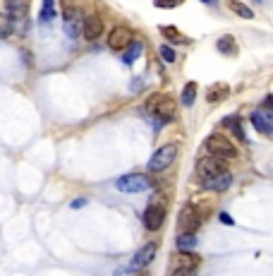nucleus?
<instances>
[{
  "label": "nucleus",
  "mask_w": 273,
  "mask_h": 276,
  "mask_svg": "<svg viewBox=\"0 0 273 276\" xmlns=\"http://www.w3.org/2000/svg\"><path fill=\"white\" fill-rule=\"evenodd\" d=\"M154 188L151 178L144 173H127L122 178L115 180V190L117 192H127V195H137V192H146Z\"/></svg>",
  "instance_id": "f257e3e1"
},
{
  "label": "nucleus",
  "mask_w": 273,
  "mask_h": 276,
  "mask_svg": "<svg viewBox=\"0 0 273 276\" xmlns=\"http://www.w3.org/2000/svg\"><path fill=\"white\" fill-rule=\"evenodd\" d=\"M175 245H178V250H185V252H189V250H196L199 238H196V233H180L178 240H175Z\"/></svg>",
  "instance_id": "4468645a"
},
{
  "label": "nucleus",
  "mask_w": 273,
  "mask_h": 276,
  "mask_svg": "<svg viewBox=\"0 0 273 276\" xmlns=\"http://www.w3.org/2000/svg\"><path fill=\"white\" fill-rule=\"evenodd\" d=\"M41 22H53L55 19V0H41Z\"/></svg>",
  "instance_id": "a211bd4d"
},
{
  "label": "nucleus",
  "mask_w": 273,
  "mask_h": 276,
  "mask_svg": "<svg viewBox=\"0 0 273 276\" xmlns=\"http://www.w3.org/2000/svg\"><path fill=\"white\" fill-rule=\"evenodd\" d=\"M158 53H161V58H163L165 63H175V60H178V53H175L172 46H168V43H163V46L158 48Z\"/></svg>",
  "instance_id": "b1692460"
},
{
  "label": "nucleus",
  "mask_w": 273,
  "mask_h": 276,
  "mask_svg": "<svg viewBox=\"0 0 273 276\" xmlns=\"http://www.w3.org/2000/svg\"><path fill=\"white\" fill-rule=\"evenodd\" d=\"M10 34V22H5V17H0V36H8Z\"/></svg>",
  "instance_id": "bb28decb"
},
{
  "label": "nucleus",
  "mask_w": 273,
  "mask_h": 276,
  "mask_svg": "<svg viewBox=\"0 0 273 276\" xmlns=\"http://www.w3.org/2000/svg\"><path fill=\"white\" fill-rule=\"evenodd\" d=\"M204 149L209 151L211 156L223 158V161H230V158L237 156V149L230 140H226L223 134H209L206 142H204Z\"/></svg>",
  "instance_id": "f03ea898"
},
{
  "label": "nucleus",
  "mask_w": 273,
  "mask_h": 276,
  "mask_svg": "<svg viewBox=\"0 0 273 276\" xmlns=\"http://www.w3.org/2000/svg\"><path fill=\"white\" fill-rule=\"evenodd\" d=\"M141 51H144L141 41H134V39H132V41H130V43L125 46V55H122V60H125L127 65L134 63V60H137V58L141 55Z\"/></svg>",
  "instance_id": "2eb2a0df"
},
{
  "label": "nucleus",
  "mask_w": 273,
  "mask_h": 276,
  "mask_svg": "<svg viewBox=\"0 0 273 276\" xmlns=\"http://www.w3.org/2000/svg\"><path fill=\"white\" fill-rule=\"evenodd\" d=\"M82 34H84V39L96 41L103 34V19L98 15H89L82 24Z\"/></svg>",
  "instance_id": "9b49d317"
},
{
  "label": "nucleus",
  "mask_w": 273,
  "mask_h": 276,
  "mask_svg": "<svg viewBox=\"0 0 273 276\" xmlns=\"http://www.w3.org/2000/svg\"><path fill=\"white\" fill-rule=\"evenodd\" d=\"M202 185L206 190H213V192H223V190H228L230 185H233V175L228 173H218V175H211V178H204Z\"/></svg>",
  "instance_id": "f8f14e48"
},
{
  "label": "nucleus",
  "mask_w": 273,
  "mask_h": 276,
  "mask_svg": "<svg viewBox=\"0 0 273 276\" xmlns=\"http://www.w3.org/2000/svg\"><path fill=\"white\" fill-rule=\"evenodd\" d=\"M172 262H175V267H178V269H196V264H199V257H196L192 250H189V252L180 250V252L172 257Z\"/></svg>",
  "instance_id": "ddd939ff"
},
{
  "label": "nucleus",
  "mask_w": 273,
  "mask_h": 276,
  "mask_svg": "<svg viewBox=\"0 0 273 276\" xmlns=\"http://www.w3.org/2000/svg\"><path fill=\"white\" fill-rule=\"evenodd\" d=\"M228 166L223 158H216V156H206L202 158L199 164H196V173H199V178H211V175H218V173H226Z\"/></svg>",
  "instance_id": "39448f33"
},
{
  "label": "nucleus",
  "mask_w": 273,
  "mask_h": 276,
  "mask_svg": "<svg viewBox=\"0 0 273 276\" xmlns=\"http://www.w3.org/2000/svg\"><path fill=\"white\" fill-rule=\"evenodd\" d=\"M228 10H230V12H235L237 17H242V19H252V17H254L252 8H247V5H244V3H240V0H228Z\"/></svg>",
  "instance_id": "dca6fc26"
},
{
  "label": "nucleus",
  "mask_w": 273,
  "mask_h": 276,
  "mask_svg": "<svg viewBox=\"0 0 273 276\" xmlns=\"http://www.w3.org/2000/svg\"><path fill=\"white\" fill-rule=\"evenodd\" d=\"M182 0H154V5L156 8H178Z\"/></svg>",
  "instance_id": "393cba45"
},
{
  "label": "nucleus",
  "mask_w": 273,
  "mask_h": 276,
  "mask_svg": "<svg viewBox=\"0 0 273 276\" xmlns=\"http://www.w3.org/2000/svg\"><path fill=\"white\" fill-rule=\"evenodd\" d=\"M154 116H156V125H163V123H170L172 118H175V110H178V106H175V101H172L170 96H156L154 101L148 103V108Z\"/></svg>",
  "instance_id": "7ed1b4c3"
},
{
  "label": "nucleus",
  "mask_w": 273,
  "mask_h": 276,
  "mask_svg": "<svg viewBox=\"0 0 273 276\" xmlns=\"http://www.w3.org/2000/svg\"><path fill=\"white\" fill-rule=\"evenodd\" d=\"M228 96V84H218V87H211V91H209V103H213V101H223Z\"/></svg>",
  "instance_id": "4be33fe9"
},
{
  "label": "nucleus",
  "mask_w": 273,
  "mask_h": 276,
  "mask_svg": "<svg viewBox=\"0 0 273 276\" xmlns=\"http://www.w3.org/2000/svg\"><path fill=\"white\" fill-rule=\"evenodd\" d=\"M5 8L12 19H19L24 15V0H5Z\"/></svg>",
  "instance_id": "412c9836"
},
{
  "label": "nucleus",
  "mask_w": 273,
  "mask_h": 276,
  "mask_svg": "<svg viewBox=\"0 0 273 276\" xmlns=\"http://www.w3.org/2000/svg\"><path fill=\"white\" fill-rule=\"evenodd\" d=\"M194 94H196V84L189 82L187 87H185V91H182V103H185V106H192V103H194Z\"/></svg>",
  "instance_id": "5701e85b"
},
{
  "label": "nucleus",
  "mask_w": 273,
  "mask_h": 276,
  "mask_svg": "<svg viewBox=\"0 0 273 276\" xmlns=\"http://www.w3.org/2000/svg\"><path fill=\"white\" fill-rule=\"evenodd\" d=\"M132 41V32L127 29V27H115L113 32L108 34V46L113 48V51H125V46Z\"/></svg>",
  "instance_id": "9d476101"
},
{
  "label": "nucleus",
  "mask_w": 273,
  "mask_h": 276,
  "mask_svg": "<svg viewBox=\"0 0 273 276\" xmlns=\"http://www.w3.org/2000/svg\"><path fill=\"white\" fill-rule=\"evenodd\" d=\"M175 156H178V147L175 144H165V147H161L154 156L148 158V171L151 173H161V171H165L175 161Z\"/></svg>",
  "instance_id": "20e7f679"
},
{
  "label": "nucleus",
  "mask_w": 273,
  "mask_h": 276,
  "mask_svg": "<svg viewBox=\"0 0 273 276\" xmlns=\"http://www.w3.org/2000/svg\"><path fill=\"white\" fill-rule=\"evenodd\" d=\"M218 51L220 53H226V55H235L237 53V43H235L233 36H223V39H218Z\"/></svg>",
  "instance_id": "aec40b11"
},
{
  "label": "nucleus",
  "mask_w": 273,
  "mask_h": 276,
  "mask_svg": "<svg viewBox=\"0 0 273 276\" xmlns=\"http://www.w3.org/2000/svg\"><path fill=\"white\" fill-rule=\"evenodd\" d=\"M170 276H196V269H175Z\"/></svg>",
  "instance_id": "a878e982"
},
{
  "label": "nucleus",
  "mask_w": 273,
  "mask_h": 276,
  "mask_svg": "<svg viewBox=\"0 0 273 276\" xmlns=\"http://www.w3.org/2000/svg\"><path fill=\"white\" fill-rule=\"evenodd\" d=\"M141 219H144L146 231H158L165 221V206L163 204H148L146 209H144V216H141Z\"/></svg>",
  "instance_id": "423d86ee"
},
{
  "label": "nucleus",
  "mask_w": 273,
  "mask_h": 276,
  "mask_svg": "<svg viewBox=\"0 0 273 276\" xmlns=\"http://www.w3.org/2000/svg\"><path fill=\"white\" fill-rule=\"evenodd\" d=\"M202 3H206V5H211V3H213V0H202Z\"/></svg>",
  "instance_id": "c756f323"
},
{
  "label": "nucleus",
  "mask_w": 273,
  "mask_h": 276,
  "mask_svg": "<svg viewBox=\"0 0 273 276\" xmlns=\"http://www.w3.org/2000/svg\"><path fill=\"white\" fill-rule=\"evenodd\" d=\"M84 204H86V199H75V202H72V209H82Z\"/></svg>",
  "instance_id": "cd10ccee"
},
{
  "label": "nucleus",
  "mask_w": 273,
  "mask_h": 276,
  "mask_svg": "<svg viewBox=\"0 0 273 276\" xmlns=\"http://www.w3.org/2000/svg\"><path fill=\"white\" fill-rule=\"evenodd\" d=\"M154 257H156V243H146L139 247V252L132 257V262H130V269L132 271H137V269H144L148 267L151 262H154Z\"/></svg>",
  "instance_id": "6e6552de"
},
{
  "label": "nucleus",
  "mask_w": 273,
  "mask_h": 276,
  "mask_svg": "<svg viewBox=\"0 0 273 276\" xmlns=\"http://www.w3.org/2000/svg\"><path fill=\"white\" fill-rule=\"evenodd\" d=\"M252 123H254V127H257L261 134H268L273 132V113L268 108H257L254 113H252Z\"/></svg>",
  "instance_id": "1a4fd4ad"
},
{
  "label": "nucleus",
  "mask_w": 273,
  "mask_h": 276,
  "mask_svg": "<svg viewBox=\"0 0 273 276\" xmlns=\"http://www.w3.org/2000/svg\"><path fill=\"white\" fill-rule=\"evenodd\" d=\"M218 219L223 221V223H226V226H233V219H230V216H228V214H220Z\"/></svg>",
  "instance_id": "c85d7f7f"
},
{
  "label": "nucleus",
  "mask_w": 273,
  "mask_h": 276,
  "mask_svg": "<svg viewBox=\"0 0 273 276\" xmlns=\"http://www.w3.org/2000/svg\"><path fill=\"white\" fill-rule=\"evenodd\" d=\"M199 223H202V216L196 214V206L187 204L180 212V231L182 233H196L199 231Z\"/></svg>",
  "instance_id": "0eeeda50"
},
{
  "label": "nucleus",
  "mask_w": 273,
  "mask_h": 276,
  "mask_svg": "<svg viewBox=\"0 0 273 276\" xmlns=\"http://www.w3.org/2000/svg\"><path fill=\"white\" fill-rule=\"evenodd\" d=\"M223 125L230 127V132L237 134V140H240V142H247V134H244V130H242V125H240V118L228 116V118H223Z\"/></svg>",
  "instance_id": "f3484780"
},
{
  "label": "nucleus",
  "mask_w": 273,
  "mask_h": 276,
  "mask_svg": "<svg viewBox=\"0 0 273 276\" xmlns=\"http://www.w3.org/2000/svg\"><path fill=\"white\" fill-rule=\"evenodd\" d=\"M161 32L165 34V39L170 41V43H189L187 36H182V32H180L178 27H163Z\"/></svg>",
  "instance_id": "6ab92c4d"
}]
</instances>
